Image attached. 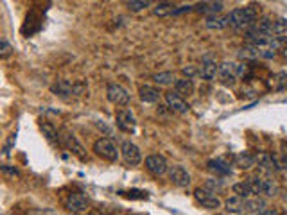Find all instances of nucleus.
<instances>
[{
    "label": "nucleus",
    "instance_id": "obj_1",
    "mask_svg": "<svg viewBox=\"0 0 287 215\" xmlns=\"http://www.w3.org/2000/svg\"><path fill=\"white\" fill-rule=\"evenodd\" d=\"M255 23V11L251 7H237L230 11L228 25L233 29H250Z\"/></svg>",
    "mask_w": 287,
    "mask_h": 215
},
{
    "label": "nucleus",
    "instance_id": "obj_2",
    "mask_svg": "<svg viewBox=\"0 0 287 215\" xmlns=\"http://www.w3.org/2000/svg\"><path fill=\"white\" fill-rule=\"evenodd\" d=\"M59 142H61L63 145H65V147H67L68 151L72 152V154H76L79 160H83V161L88 160L85 147H83V145L79 143V140L76 138V134L70 133L68 129H61V131H59Z\"/></svg>",
    "mask_w": 287,
    "mask_h": 215
},
{
    "label": "nucleus",
    "instance_id": "obj_3",
    "mask_svg": "<svg viewBox=\"0 0 287 215\" xmlns=\"http://www.w3.org/2000/svg\"><path fill=\"white\" fill-rule=\"evenodd\" d=\"M94 152L99 158H103L106 161H117L119 160V149L110 138H99L94 143Z\"/></svg>",
    "mask_w": 287,
    "mask_h": 215
},
{
    "label": "nucleus",
    "instance_id": "obj_4",
    "mask_svg": "<svg viewBox=\"0 0 287 215\" xmlns=\"http://www.w3.org/2000/svg\"><path fill=\"white\" fill-rule=\"evenodd\" d=\"M106 97H108V101L112 104H115V106H128L131 101L128 90H126L124 86L117 85V83H110V85H108Z\"/></svg>",
    "mask_w": 287,
    "mask_h": 215
},
{
    "label": "nucleus",
    "instance_id": "obj_5",
    "mask_svg": "<svg viewBox=\"0 0 287 215\" xmlns=\"http://www.w3.org/2000/svg\"><path fill=\"white\" fill-rule=\"evenodd\" d=\"M194 197H196V201L199 203L203 208H206V210H219L221 205H223L219 197L214 196V194H212L210 190H206L205 187L196 188V190H194Z\"/></svg>",
    "mask_w": 287,
    "mask_h": 215
},
{
    "label": "nucleus",
    "instance_id": "obj_6",
    "mask_svg": "<svg viewBox=\"0 0 287 215\" xmlns=\"http://www.w3.org/2000/svg\"><path fill=\"white\" fill-rule=\"evenodd\" d=\"M121 154H122V160L126 161V165H130V167L140 165V161H142V152H140V149L137 147L133 142H130V140L122 142Z\"/></svg>",
    "mask_w": 287,
    "mask_h": 215
},
{
    "label": "nucleus",
    "instance_id": "obj_7",
    "mask_svg": "<svg viewBox=\"0 0 287 215\" xmlns=\"http://www.w3.org/2000/svg\"><path fill=\"white\" fill-rule=\"evenodd\" d=\"M167 176H169V181L172 185H176V187L179 188H185L190 185V174L187 172V169L181 165H170L169 170H167Z\"/></svg>",
    "mask_w": 287,
    "mask_h": 215
},
{
    "label": "nucleus",
    "instance_id": "obj_8",
    "mask_svg": "<svg viewBox=\"0 0 287 215\" xmlns=\"http://www.w3.org/2000/svg\"><path fill=\"white\" fill-rule=\"evenodd\" d=\"M144 165L145 169L151 172L152 176H163L167 174V170H169V165H167V160L161 154H149L144 161Z\"/></svg>",
    "mask_w": 287,
    "mask_h": 215
},
{
    "label": "nucleus",
    "instance_id": "obj_9",
    "mask_svg": "<svg viewBox=\"0 0 287 215\" xmlns=\"http://www.w3.org/2000/svg\"><path fill=\"white\" fill-rule=\"evenodd\" d=\"M65 208L72 214H83L88 208V199L83 194H68L65 199Z\"/></svg>",
    "mask_w": 287,
    "mask_h": 215
},
{
    "label": "nucleus",
    "instance_id": "obj_10",
    "mask_svg": "<svg viewBox=\"0 0 287 215\" xmlns=\"http://www.w3.org/2000/svg\"><path fill=\"white\" fill-rule=\"evenodd\" d=\"M117 127L124 133H135L137 129V120H135L133 113L130 109H121V111L117 113Z\"/></svg>",
    "mask_w": 287,
    "mask_h": 215
},
{
    "label": "nucleus",
    "instance_id": "obj_11",
    "mask_svg": "<svg viewBox=\"0 0 287 215\" xmlns=\"http://www.w3.org/2000/svg\"><path fill=\"white\" fill-rule=\"evenodd\" d=\"M165 103H167V108H169L170 111L174 113H179V115H183V113L188 111V104L183 101V97L178 94V92H167L165 94Z\"/></svg>",
    "mask_w": 287,
    "mask_h": 215
},
{
    "label": "nucleus",
    "instance_id": "obj_12",
    "mask_svg": "<svg viewBox=\"0 0 287 215\" xmlns=\"http://www.w3.org/2000/svg\"><path fill=\"white\" fill-rule=\"evenodd\" d=\"M219 79L223 85L232 86L235 85V79H237V74H235V63L232 61H224L219 65Z\"/></svg>",
    "mask_w": 287,
    "mask_h": 215
},
{
    "label": "nucleus",
    "instance_id": "obj_13",
    "mask_svg": "<svg viewBox=\"0 0 287 215\" xmlns=\"http://www.w3.org/2000/svg\"><path fill=\"white\" fill-rule=\"evenodd\" d=\"M206 167H208V170H210L212 174H215L217 178H223V176H228L232 174V165L230 163H226L224 160H210L208 163H206Z\"/></svg>",
    "mask_w": 287,
    "mask_h": 215
},
{
    "label": "nucleus",
    "instance_id": "obj_14",
    "mask_svg": "<svg viewBox=\"0 0 287 215\" xmlns=\"http://www.w3.org/2000/svg\"><path fill=\"white\" fill-rule=\"evenodd\" d=\"M52 94L63 99L72 97V95H74V83L68 79H59L58 83L52 86Z\"/></svg>",
    "mask_w": 287,
    "mask_h": 215
},
{
    "label": "nucleus",
    "instance_id": "obj_15",
    "mask_svg": "<svg viewBox=\"0 0 287 215\" xmlns=\"http://www.w3.org/2000/svg\"><path fill=\"white\" fill-rule=\"evenodd\" d=\"M139 95H140V101H142V103H147V104H154L160 101V92H158V88L149 86V85L140 86Z\"/></svg>",
    "mask_w": 287,
    "mask_h": 215
},
{
    "label": "nucleus",
    "instance_id": "obj_16",
    "mask_svg": "<svg viewBox=\"0 0 287 215\" xmlns=\"http://www.w3.org/2000/svg\"><path fill=\"white\" fill-rule=\"evenodd\" d=\"M199 74L205 81H215V77H219V65L215 61H208L205 59V63L199 68Z\"/></svg>",
    "mask_w": 287,
    "mask_h": 215
},
{
    "label": "nucleus",
    "instance_id": "obj_17",
    "mask_svg": "<svg viewBox=\"0 0 287 215\" xmlns=\"http://www.w3.org/2000/svg\"><path fill=\"white\" fill-rule=\"evenodd\" d=\"M174 92H178L181 97H190L194 94V83L190 77H181L176 79L174 83Z\"/></svg>",
    "mask_w": 287,
    "mask_h": 215
},
{
    "label": "nucleus",
    "instance_id": "obj_18",
    "mask_svg": "<svg viewBox=\"0 0 287 215\" xmlns=\"http://www.w3.org/2000/svg\"><path fill=\"white\" fill-rule=\"evenodd\" d=\"M224 206H226V212L228 214H244V197L241 196H232L224 201Z\"/></svg>",
    "mask_w": 287,
    "mask_h": 215
},
{
    "label": "nucleus",
    "instance_id": "obj_19",
    "mask_svg": "<svg viewBox=\"0 0 287 215\" xmlns=\"http://www.w3.org/2000/svg\"><path fill=\"white\" fill-rule=\"evenodd\" d=\"M205 25L212 31H221L228 27V16H219V14H208L205 20Z\"/></svg>",
    "mask_w": 287,
    "mask_h": 215
},
{
    "label": "nucleus",
    "instance_id": "obj_20",
    "mask_svg": "<svg viewBox=\"0 0 287 215\" xmlns=\"http://www.w3.org/2000/svg\"><path fill=\"white\" fill-rule=\"evenodd\" d=\"M264 208H266V201L260 199V197H255V199L246 197V199H244V212H246V214H262Z\"/></svg>",
    "mask_w": 287,
    "mask_h": 215
},
{
    "label": "nucleus",
    "instance_id": "obj_21",
    "mask_svg": "<svg viewBox=\"0 0 287 215\" xmlns=\"http://www.w3.org/2000/svg\"><path fill=\"white\" fill-rule=\"evenodd\" d=\"M268 86L269 88L277 90V92L286 90L287 88V74L286 72H278V74H275V76L268 81Z\"/></svg>",
    "mask_w": 287,
    "mask_h": 215
},
{
    "label": "nucleus",
    "instance_id": "obj_22",
    "mask_svg": "<svg viewBox=\"0 0 287 215\" xmlns=\"http://www.w3.org/2000/svg\"><path fill=\"white\" fill-rule=\"evenodd\" d=\"M152 81H154L158 86H170L176 83V76L172 72H158V74L152 76Z\"/></svg>",
    "mask_w": 287,
    "mask_h": 215
},
{
    "label": "nucleus",
    "instance_id": "obj_23",
    "mask_svg": "<svg viewBox=\"0 0 287 215\" xmlns=\"http://www.w3.org/2000/svg\"><path fill=\"white\" fill-rule=\"evenodd\" d=\"M255 156H251L248 152H239L237 156H235V165L241 167V169H250V167L255 165Z\"/></svg>",
    "mask_w": 287,
    "mask_h": 215
},
{
    "label": "nucleus",
    "instance_id": "obj_24",
    "mask_svg": "<svg viewBox=\"0 0 287 215\" xmlns=\"http://www.w3.org/2000/svg\"><path fill=\"white\" fill-rule=\"evenodd\" d=\"M255 161L262 169H275V156L269 152H259L255 156Z\"/></svg>",
    "mask_w": 287,
    "mask_h": 215
},
{
    "label": "nucleus",
    "instance_id": "obj_25",
    "mask_svg": "<svg viewBox=\"0 0 287 215\" xmlns=\"http://www.w3.org/2000/svg\"><path fill=\"white\" fill-rule=\"evenodd\" d=\"M176 7L174 4H170V2H160L156 7L152 9V13L156 14V16H169V14H174Z\"/></svg>",
    "mask_w": 287,
    "mask_h": 215
},
{
    "label": "nucleus",
    "instance_id": "obj_26",
    "mask_svg": "<svg viewBox=\"0 0 287 215\" xmlns=\"http://www.w3.org/2000/svg\"><path fill=\"white\" fill-rule=\"evenodd\" d=\"M232 192L246 199V197H251L253 190H251V187H250V183H248V181H241V183H235V185H233V187H232Z\"/></svg>",
    "mask_w": 287,
    "mask_h": 215
},
{
    "label": "nucleus",
    "instance_id": "obj_27",
    "mask_svg": "<svg viewBox=\"0 0 287 215\" xmlns=\"http://www.w3.org/2000/svg\"><path fill=\"white\" fill-rule=\"evenodd\" d=\"M239 56H241V58H244V59H257V58H260V47L248 43L244 49H241Z\"/></svg>",
    "mask_w": 287,
    "mask_h": 215
},
{
    "label": "nucleus",
    "instance_id": "obj_28",
    "mask_svg": "<svg viewBox=\"0 0 287 215\" xmlns=\"http://www.w3.org/2000/svg\"><path fill=\"white\" fill-rule=\"evenodd\" d=\"M287 32V20H275L271 22V29H269V34L271 36H282Z\"/></svg>",
    "mask_w": 287,
    "mask_h": 215
},
{
    "label": "nucleus",
    "instance_id": "obj_29",
    "mask_svg": "<svg viewBox=\"0 0 287 215\" xmlns=\"http://www.w3.org/2000/svg\"><path fill=\"white\" fill-rule=\"evenodd\" d=\"M40 129H41V133H43V136L49 140V142H56V140H59V133L54 129L50 124H41Z\"/></svg>",
    "mask_w": 287,
    "mask_h": 215
},
{
    "label": "nucleus",
    "instance_id": "obj_30",
    "mask_svg": "<svg viewBox=\"0 0 287 215\" xmlns=\"http://www.w3.org/2000/svg\"><path fill=\"white\" fill-rule=\"evenodd\" d=\"M149 4H151V0H128V9L131 13H139L142 9L149 7Z\"/></svg>",
    "mask_w": 287,
    "mask_h": 215
},
{
    "label": "nucleus",
    "instance_id": "obj_31",
    "mask_svg": "<svg viewBox=\"0 0 287 215\" xmlns=\"http://www.w3.org/2000/svg\"><path fill=\"white\" fill-rule=\"evenodd\" d=\"M262 194L268 197H275L278 194V187L271 179H264V181H262Z\"/></svg>",
    "mask_w": 287,
    "mask_h": 215
},
{
    "label": "nucleus",
    "instance_id": "obj_32",
    "mask_svg": "<svg viewBox=\"0 0 287 215\" xmlns=\"http://www.w3.org/2000/svg\"><path fill=\"white\" fill-rule=\"evenodd\" d=\"M223 179H206L205 181V188L206 190H210L212 194H217L223 190Z\"/></svg>",
    "mask_w": 287,
    "mask_h": 215
},
{
    "label": "nucleus",
    "instance_id": "obj_33",
    "mask_svg": "<svg viewBox=\"0 0 287 215\" xmlns=\"http://www.w3.org/2000/svg\"><path fill=\"white\" fill-rule=\"evenodd\" d=\"M262 181H264V178H257V176L248 179V183H250L253 194H262Z\"/></svg>",
    "mask_w": 287,
    "mask_h": 215
},
{
    "label": "nucleus",
    "instance_id": "obj_34",
    "mask_svg": "<svg viewBox=\"0 0 287 215\" xmlns=\"http://www.w3.org/2000/svg\"><path fill=\"white\" fill-rule=\"evenodd\" d=\"M0 45H2V49H0V58L5 59L7 56H11V52H13V47H11V43H9V41L5 40V38H2Z\"/></svg>",
    "mask_w": 287,
    "mask_h": 215
},
{
    "label": "nucleus",
    "instance_id": "obj_35",
    "mask_svg": "<svg viewBox=\"0 0 287 215\" xmlns=\"http://www.w3.org/2000/svg\"><path fill=\"white\" fill-rule=\"evenodd\" d=\"M275 170H287V156L286 154H282V156H275Z\"/></svg>",
    "mask_w": 287,
    "mask_h": 215
},
{
    "label": "nucleus",
    "instance_id": "obj_36",
    "mask_svg": "<svg viewBox=\"0 0 287 215\" xmlns=\"http://www.w3.org/2000/svg\"><path fill=\"white\" fill-rule=\"evenodd\" d=\"M248 65L246 63H235V74H237V79L239 77H244V76H248Z\"/></svg>",
    "mask_w": 287,
    "mask_h": 215
},
{
    "label": "nucleus",
    "instance_id": "obj_37",
    "mask_svg": "<svg viewBox=\"0 0 287 215\" xmlns=\"http://www.w3.org/2000/svg\"><path fill=\"white\" fill-rule=\"evenodd\" d=\"M2 174H4V176H11V178H18V176H20V170L14 169V167L2 165Z\"/></svg>",
    "mask_w": 287,
    "mask_h": 215
},
{
    "label": "nucleus",
    "instance_id": "obj_38",
    "mask_svg": "<svg viewBox=\"0 0 287 215\" xmlns=\"http://www.w3.org/2000/svg\"><path fill=\"white\" fill-rule=\"evenodd\" d=\"M181 72H183V76H185V77H190V79H192V77L196 76V74H199V72H197L196 68L192 67V65H190V67H187V68H183V70H181Z\"/></svg>",
    "mask_w": 287,
    "mask_h": 215
},
{
    "label": "nucleus",
    "instance_id": "obj_39",
    "mask_svg": "<svg viewBox=\"0 0 287 215\" xmlns=\"http://www.w3.org/2000/svg\"><path fill=\"white\" fill-rule=\"evenodd\" d=\"M282 149H284V154H286V156H287V142H284V143H282Z\"/></svg>",
    "mask_w": 287,
    "mask_h": 215
}]
</instances>
